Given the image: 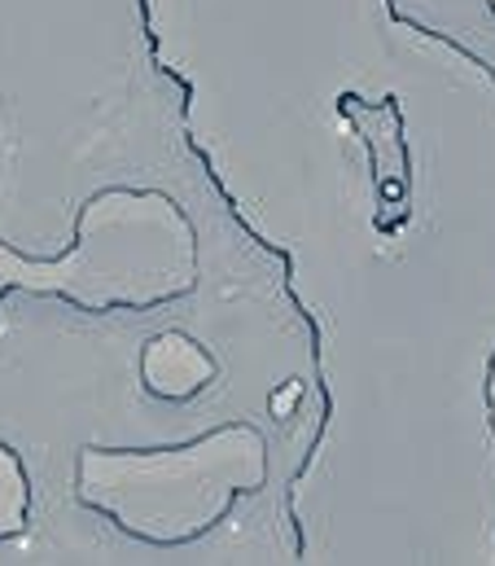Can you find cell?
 <instances>
[{
  "label": "cell",
  "mask_w": 495,
  "mask_h": 566,
  "mask_svg": "<svg viewBox=\"0 0 495 566\" xmlns=\"http://www.w3.org/2000/svg\"><path fill=\"white\" fill-rule=\"evenodd\" d=\"M198 285V229L171 193L149 185L93 189L57 255H27L0 238V303L31 294L84 316H136L185 303Z\"/></svg>",
  "instance_id": "1"
},
{
  "label": "cell",
  "mask_w": 495,
  "mask_h": 566,
  "mask_svg": "<svg viewBox=\"0 0 495 566\" xmlns=\"http://www.w3.org/2000/svg\"><path fill=\"white\" fill-rule=\"evenodd\" d=\"M267 474L263 430L224 422L154 448L84 443L75 452V501L145 549H189L259 496Z\"/></svg>",
  "instance_id": "2"
},
{
  "label": "cell",
  "mask_w": 495,
  "mask_h": 566,
  "mask_svg": "<svg viewBox=\"0 0 495 566\" xmlns=\"http://www.w3.org/2000/svg\"><path fill=\"white\" fill-rule=\"evenodd\" d=\"M220 382V360L185 329H162L140 347V387L162 405H193Z\"/></svg>",
  "instance_id": "3"
},
{
  "label": "cell",
  "mask_w": 495,
  "mask_h": 566,
  "mask_svg": "<svg viewBox=\"0 0 495 566\" xmlns=\"http://www.w3.org/2000/svg\"><path fill=\"white\" fill-rule=\"evenodd\" d=\"M31 527V474L22 452L0 439V545L27 536Z\"/></svg>",
  "instance_id": "4"
},
{
  "label": "cell",
  "mask_w": 495,
  "mask_h": 566,
  "mask_svg": "<svg viewBox=\"0 0 495 566\" xmlns=\"http://www.w3.org/2000/svg\"><path fill=\"white\" fill-rule=\"evenodd\" d=\"M487 13H492V18H495V0H487Z\"/></svg>",
  "instance_id": "5"
}]
</instances>
